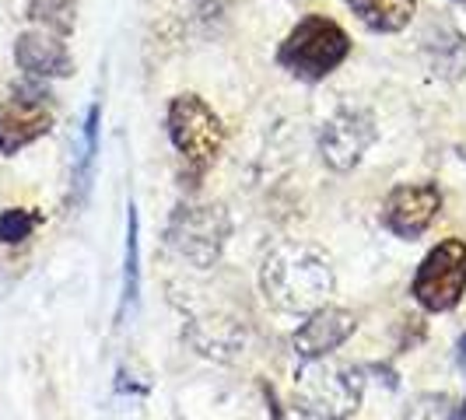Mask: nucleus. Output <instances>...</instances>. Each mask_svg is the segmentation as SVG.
Listing matches in <instances>:
<instances>
[{
  "label": "nucleus",
  "instance_id": "obj_1",
  "mask_svg": "<svg viewBox=\"0 0 466 420\" xmlns=\"http://www.w3.org/2000/svg\"><path fill=\"white\" fill-rule=\"evenodd\" d=\"M259 291L278 312L312 315L333 295V266L316 245L284 238L259 263Z\"/></svg>",
  "mask_w": 466,
  "mask_h": 420
},
{
  "label": "nucleus",
  "instance_id": "obj_2",
  "mask_svg": "<svg viewBox=\"0 0 466 420\" xmlns=\"http://www.w3.org/2000/svg\"><path fill=\"white\" fill-rule=\"evenodd\" d=\"M165 126H168V140H172L176 155L183 158V179H189V186L197 189L225 147L221 119L200 95L187 92L172 98Z\"/></svg>",
  "mask_w": 466,
  "mask_h": 420
},
{
  "label": "nucleus",
  "instance_id": "obj_3",
  "mask_svg": "<svg viewBox=\"0 0 466 420\" xmlns=\"http://www.w3.org/2000/svg\"><path fill=\"white\" fill-rule=\"evenodd\" d=\"M295 410L309 420H348L365 396V378L350 365L329 357L302 361L295 372Z\"/></svg>",
  "mask_w": 466,
  "mask_h": 420
},
{
  "label": "nucleus",
  "instance_id": "obj_4",
  "mask_svg": "<svg viewBox=\"0 0 466 420\" xmlns=\"http://www.w3.org/2000/svg\"><path fill=\"white\" fill-rule=\"evenodd\" d=\"M350 39L327 15H305L278 49V64L302 81H323L348 60Z\"/></svg>",
  "mask_w": 466,
  "mask_h": 420
},
{
  "label": "nucleus",
  "instance_id": "obj_5",
  "mask_svg": "<svg viewBox=\"0 0 466 420\" xmlns=\"http://www.w3.org/2000/svg\"><path fill=\"white\" fill-rule=\"evenodd\" d=\"M165 235H168V245L176 249V256L187 259L197 270H210L225 253L232 221L221 204H183V207H176Z\"/></svg>",
  "mask_w": 466,
  "mask_h": 420
},
{
  "label": "nucleus",
  "instance_id": "obj_6",
  "mask_svg": "<svg viewBox=\"0 0 466 420\" xmlns=\"http://www.w3.org/2000/svg\"><path fill=\"white\" fill-rule=\"evenodd\" d=\"M414 302L424 312H449L466 295V242L463 238H442L420 259L414 287Z\"/></svg>",
  "mask_w": 466,
  "mask_h": 420
},
{
  "label": "nucleus",
  "instance_id": "obj_7",
  "mask_svg": "<svg viewBox=\"0 0 466 420\" xmlns=\"http://www.w3.org/2000/svg\"><path fill=\"white\" fill-rule=\"evenodd\" d=\"M375 119L365 109H340L319 130V155L333 172H350L375 144Z\"/></svg>",
  "mask_w": 466,
  "mask_h": 420
},
{
  "label": "nucleus",
  "instance_id": "obj_8",
  "mask_svg": "<svg viewBox=\"0 0 466 420\" xmlns=\"http://www.w3.org/2000/svg\"><path fill=\"white\" fill-rule=\"evenodd\" d=\"M442 210V189L435 183H403L390 189L382 204V228L397 238H420Z\"/></svg>",
  "mask_w": 466,
  "mask_h": 420
},
{
  "label": "nucleus",
  "instance_id": "obj_9",
  "mask_svg": "<svg viewBox=\"0 0 466 420\" xmlns=\"http://www.w3.org/2000/svg\"><path fill=\"white\" fill-rule=\"evenodd\" d=\"M53 130V113L39 88H15L0 105V155H18Z\"/></svg>",
  "mask_w": 466,
  "mask_h": 420
},
{
  "label": "nucleus",
  "instance_id": "obj_10",
  "mask_svg": "<svg viewBox=\"0 0 466 420\" xmlns=\"http://www.w3.org/2000/svg\"><path fill=\"white\" fill-rule=\"evenodd\" d=\"M354 329H358L354 312L337 308V305H323V308H316L302 323V329L295 333V354H299L302 361L329 357L333 350L348 344Z\"/></svg>",
  "mask_w": 466,
  "mask_h": 420
},
{
  "label": "nucleus",
  "instance_id": "obj_11",
  "mask_svg": "<svg viewBox=\"0 0 466 420\" xmlns=\"http://www.w3.org/2000/svg\"><path fill=\"white\" fill-rule=\"evenodd\" d=\"M15 64L28 74V77H67L74 70V60L67 53L64 35L46 32V28H28L15 43Z\"/></svg>",
  "mask_w": 466,
  "mask_h": 420
},
{
  "label": "nucleus",
  "instance_id": "obj_12",
  "mask_svg": "<svg viewBox=\"0 0 466 420\" xmlns=\"http://www.w3.org/2000/svg\"><path fill=\"white\" fill-rule=\"evenodd\" d=\"M350 15L365 25L369 32H403L414 11H418V0H348Z\"/></svg>",
  "mask_w": 466,
  "mask_h": 420
},
{
  "label": "nucleus",
  "instance_id": "obj_13",
  "mask_svg": "<svg viewBox=\"0 0 466 420\" xmlns=\"http://www.w3.org/2000/svg\"><path fill=\"white\" fill-rule=\"evenodd\" d=\"M140 295V217L137 207H127V259H123V302H119V319L127 308L137 305Z\"/></svg>",
  "mask_w": 466,
  "mask_h": 420
},
{
  "label": "nucleus",
  "instance_id": "obj_14",
  "mask_svg": "<svg viewBox=\"0 0 466 420\" xmlns=\"http://www.w3.org/2000/svg\"><path fill=\"white\" fill-rule=\"evenodd\" d=\"M98 119H102V105L92 102L88 105V116H85V147H81V162L74 168V186H77V200L88 193L92 186V165L98 155Z\"/></svg>",
  "mask_w": 466,
  "mask_h": 420
},
{
  "label": "nucleus",
  "instance_id": "obj_15",
  "mask_svg": "<svg viewBox=\"0 0 466 420\" xmlns=\"http://www.w3.org/2000/svg\"><path fill=\"white\" fill-rule=\"evenodd\" d=\"M43 214L28 207H7L0 210V245H22L28 235L39 228Z\"/></svg>",
  "mask_w": 466,
  "mask_h": 420
},
{
  "label": "nucleus",
  "instance_id": "obj_16",
  "mask_svg": "<svg viewBox=\"0 0 466 420\" xmlns=\"http://www.w3.org/2000/svg\"><path fill=\"white\" fill-rule=\"evenodd\" d=\"M456 417V406L449 396H420L410 406V417L407 420H452Z\"/></svg>",
  "mask_w": 466,
  "mask_h": 420
},
{
  "label": "nucleus",
  "instance_id": "obj_17",
  "mask_svg": "<svg viewBox=\"0 0 466 420\" xmlns=\"http://www.w3.org/2000/svg\"><path fill=\"white\" fill-rule=\"evenodd\" d=\"M460 365H463V372H466V336L460 340Z\"/></svg>",
  "mask_w": 466,
  "mask_h": 420
},
{
  "label": "nucleus",
  "instance_id": "obj_18",
  "mask_svg": "<svg viewBox=\"0 0 466 420\" xmlns=\"http://www.w3.org/2000/svg\"><path fill=\"white\" fill-rule=\"evenodd\" d=\"M452 420H466V399H463V406H456V417Z\"/></svg>",
  "mask_w": 466,
  "mask_h": 420
},
{
  "label": "nucleus",
  "instance_id": "obj_19",
  "mask_svg": "<svg viewBox=\"0 0 466 420\" xmlns=\"http://www.w3.org/2000/svg\"><path fill=\"white\" fill-rule=\"evenodd\" d=\"M456 4H466V0H456Z\"/></svg>",
  "mask_w": 466,
  "mask_h": 420
}]
</instances>
